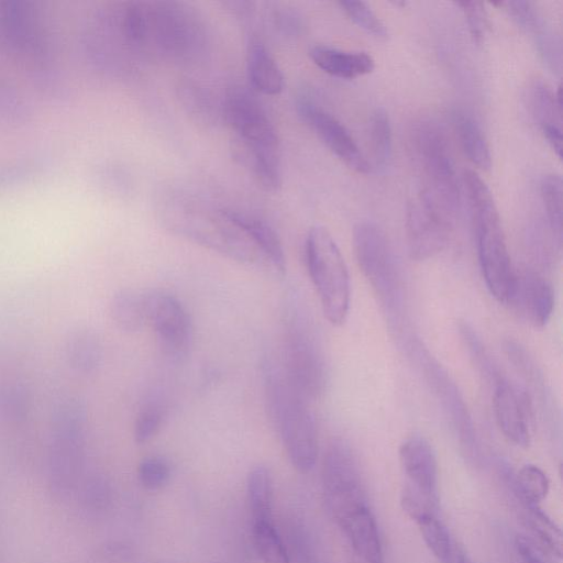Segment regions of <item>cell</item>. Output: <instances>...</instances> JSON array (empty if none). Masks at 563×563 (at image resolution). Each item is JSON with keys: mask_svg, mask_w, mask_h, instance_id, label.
Returning <instances> with one entry per match:
<instances>
[{"mask_svg": "<svg viewBox=\"0 0 563 563\" xmlns=\"http://www.w3.org/2000/svg\"><path fill=\"white\" fill-rule=\"evenodd\" d=\"M157 216L169 232L222 256L250 265L265 262L225 209L185 192L172 191L158 200Z\"/></svg>", "mask_w": 563, "mask_h": 563, "instance_id": "1", "label": "cell"}, {"mask_svg": "<svg viewBox=\"0 0 563 563\" xmlns=\"http://www.w3.org/2000/svg\"><path fill=\"white\" fill-rule=\"evenodd\" d=\"M0 43L25 63L33 84L46 96H67L68 81L49 29L31 0L0 1Z\"/></svg>", "mask_w": 563, "mask_h": 563, "instance_id": "2", "label": "cell"}, {"mask_svg": "<svg viewBox=\"0 0 563 563\" xmlns=\"http://www.w3.org/2000/svg\"><path fill=\"white\" fill-rule=\"evenodd\" d=\"M266 409L279 433L291 465L309 473L318 460V429L306 399L292 385L280 361L266 357L262 364Z\"/></svg>", "mask_w": 563, "mask_h": 563, "instance_id": "3", "label": "cell"}, {"mask_svg": "<svg viewBox=\"0 0 563 563\" xmlns=\"http://www.w3.org/2000/svg\"><path fill=\"white\" fill-rule=\"evenodd\" d=\"M462 187L468 201L483 279L489 294L500 303L508 305L516 271L494 198L474 170L463 172Z\"/></svg>", "mask_w": 563, "mask_h": 563, "instance_id": "4", "label": "cell"}, {"mask_svg": "<svg viewBox=\"0 0 563 563\" xmlns=\"http://www.w3.org/2000/svg\"><path fill=\"white\" fill-rule=\"evenodd\" d=\"M280 363L295 388L309 401L320 398L328 384V367L319 335L300 296L288 290L283 303Z\"/></svg>", "mask_w": 563, "mask_h": 563, "instance_id": "5", "label": "cell"}, {"mask_svg": "<svg viewBox=\"0 0 563 563\" xmlns=\"http://www.w3.org/2000/svg\"><path fill=\"white\" fill-rule=\"evenodd\" d=\"M411 151L419 169L427 201L456 221L461 192L449 140L433 121L418 122L411 132Z\"/></svg>", "mask_w": 563, "mask_h": 563, "instance_id": "6", "label": "cell"}, {"mask_svg": "<svg viewBox=\"0 0 563 563\" xmlns=\"http://www.w3.org/2000/svg\"><path fill=\"white\" fill-rule=\"evenodd\" d=\"M305 254L325 319L335 327L343 324L351 302L350 275L338 244L324 227L309 230Z\"/></svg>", "mask_w": 563, "mask_h": 563, "instance_id": "7", "label": "cell"}, {"mask_svg": "<svg viewBox=\"0 0 563 563\" xmlns=\"http://www.w3.org/2000/svg\"><path fill=\"white\" fill-rule=\"evenodd\" d=\"M353 247L358 267L382 305L399 316L404 301L402 280L385 232L372 221L358 222L353 230Z\"/></svg>", "mask_w": 563, "mask_h": 563, "instance_id": "8", "label": "cell"}, {"mask_svg": "<svg viewBox=\"0 0 563 563\" xmlns=\"http://www.w3.org/2000/svg\"><path fill=\"white\" fill-rule=\"evenodd\" d=\"M321 482L327 509L336 523L369 507L356 457L345 441L335 439L328 445Z\"/></svg>", "mask_w": 563, "mask_h": 563, "instance_id": "9", "label": "cell"}, {"mask_svg": "<svg viewBox=\"0 0 563 563\" xmlns=\"http://www.w3.org/2000/svg\"><path fill=\"white\" fill-rule=\"evenodd\" d=\"M147 26L144 43L153 42L164 54L186 59L199 53L206 33L198 15L176 2L146 3Z\"/></svg>", "mask_w": 563, "mask_h": 563, "instance_id": "10", "label": "cell"}, {"mask_svg": "<svg viewBox=\"0 0 563 563\" xmlns=\"http://www.w3.org/2000/svg\"><path fill=\"white\" fill-rule=\"evenodd\" d=\"M399 464L405 476L400 504L409 516L437 510L438 461L430 442L420 435L407 438L399 446Z\"/></svg>", "mask_w": 563, "mask_h": 563, "instance_id": "11", "label": "cell"}, {"mask_svg": "<svg viewBox=\"0 0 563 563\" xmlns=\"http://www.w3.org/2000/svg\"><path fill=\"white\" fill-rule=\"evenodd\" d=\"M222 114L235 134L236 147L250 151L279 152L277 131L256 97L246 88L227 89Z\"/></svg>", "mask_w": 563, "mask_h": 563, "instance_id": "12", "label": "cell"}, {"mask_svg": "<svg viewBox=\"0 0 563 563\" xmlns=\"http://www.w3.org/2000/svg\"><path fill=\"white\" fill-rule=\"evenodd\" d=\"M146 324L156 334L158 344L168 357H185L192 344V323L185 306L173 295L152 290L144 294Z\"/></svg>", "mask_w": 563, "mask_h": 563, "instance_id": "13", "label": "cell"}, {"mask_svg": "<svg viewBox=\"0 0 563 563\" xmlns=\"http://www.w3.org/2000/svg\"><path fill=\"white\" fill-rule=\"evenodd\" d=\"M454 223L419 194L413 197L406 211V241L410 257L424 261L440 253L448 244Z\"/></svg>", "mask_w": 563, "mask_h": 563, "instance_id": "14", "label": "cell"}, {"mask_svg": "<svg viewBox=\"0 0 563 563\" xmlns=\"http://www.w3.org/2000/svg\"><path fill=\"white\" fill-rule=\"evenodd\" d=\"M301 119L321 142L350 169L365 174L371 165L349 130L334 115L309 99L297 102Z\"/></svg>", "mask_w": 563, "mask_h": 563, "instance_id": "15", "label": "cell"}, {"mask_svg": "<svg viewBox=\"0 0 563 563\" xmlns=\"http://www.w3.org/2000/svg\"><path fill=\"white\" fill-rule=\"evenodd\" d=\"M493 386V408L500 431L517 446L527 448L530 443L529 422L532 415L528 395L505 378Z\"/></svg>", "mask_w": 563, "mask_h": 563, "instance_id": "16", "label": "cell"}, {"mask_svg": "<svg viewBox=\"0 0 563 563\" xmlns=\"http://www.w3.org/2000/svg\"><path fill=\"white\" fill-rule=\"evenodd\" d=\"M533 327H544L554 309L552 285L533 271L516 272L512 292L508 302Z\"/></svg>", "mask_w": 563, "mask_h": 563, "instance_id": "17", "label": "cell"}, {"mask_svg": "<svg viewBox=\"0 0 563 563\" xmlns=\"http://www.w3.org/2000/svg\"><path fill=\"white\" fill-rule=\"evenodd\" d=\"M225 212L247 234L264 261L283 275L286 269L285 251L274 228L252 213L228 209Z\"/></svg>", "mask_w": 563, "mask_h": 563, "instance_id": "18", "label": "cell"}, {"mask_svg": "<svg viewBox=\"0 0 563 563\" xmlns=\"http://www.w3.org/2000/svg\"><path fill=\"white\" fill-rule=\"evenodd\" d=\"M309 56L321 70L342 79H354L367 75L375 67L373 57L361 51L316 45L311 47Z\"/></svg>", "mask_w": 563, "mask_h": 563, "instance_id": "19", "label": "cell"}, {"mask_svg": "<svg viewBox=\"0 0 563 563\" xmlns=\"http://www.w3.org/2000/svg\"><path fill=\"white\" fill-rule=\"evenodd\" d=\"M533 115L553 152L562 153V87L552 92L543 82H536L531 91Z\"/></svg>", "mask_w": 563, "mask_h": 563, "instance_id": "20", "label": "cell"}, {"mask_svg": "<svg viewBox=\"0 0 563 563\" xmlns=\"http://www.w3.org/2000/svg\"><path fill=\"white\" fill-rule=\"evenodd\" d=\"M247 77L253 89L266 96L279 95L285 86L277 62L260 41H252L246 54Z\"/></svg>", "mask_w": 563, "mask_h": 563, "instance_id": "21", "label": "cell"}, {"mask_svg": "<svg viewBox=\"0 0 563 563\" xmlns=\"http://www.w3.org/2000/svg\"><path fill=\"white\" fill-rule=\"evenodd\" d=\"M427 362L429 363L426 371L427 375L433 382L432 384L435 387L437 394L443 402L446 412L450 415L454 428L460 434L461 441L465 443V446H472L474 443L472 421L455 385L438 364H434L430 360H427Z\"/></svg>", "mask_w": 563, "mask_h": 563, "instance_id": "22", "label": "cell"}, {"mask_svg": "<svg viewBox=\"0 0 563 563\" xmlns=\"http://www.w3.org/2000/svg\"><path fill=\"white\" fill-rule=\"evenodd\" d=\"M452 124L467 158L478 168L488 170L492 165L489 145L477 121L464 111L454 110Z\"/></svg>", "mask_w": 563, "mask_h": 563, "instance_id": "23", "label": "cell"}, {"mask_svg": "<svg viewBox=\"0 0 563 563\" xmlns=\"http://www.w3.org/2000/svg\"><path fill=\"white\" fill-rule=\"evenodd\" d=\"M246 499L252 522L273 520V479L267 467H253L246 478Z\"/></svg>", "mask_w": 563, "mask_h": 563, "instance_id": "24", "label": "cell"}, {"mask_svg": "<svg viewBox=\"0 0 563 563\" xmlns=\"http://www.w3.org/2000/svg\"><path fill=\"white\" fill-rule=\"evenodd\" d=\"M112 320L126 333H135L146 324L144 294L132 289L118 291L110 303Z\"/></svg>", "mask_w": 563, "mask_h": 563, "instance_id": "25", "label": "cell"}, {"mask_svg": "<svg viewBox=\"0 0 563 563\" xmlns=\"http://www.w3.org/2000/svg\"><path fill=\"white\" fill-rule=\"evenodd\" d=\"M427 547L442 563H454L459 547L452 540L449 530L438 518L430 514L416 520Z\"/></svg>", "mask_w": 563, "mask_h": 563, "instance_id": "26", "label": "cell"}, {"mask_svg": "<svg viewBox=\"0 0 563 563\" xmlns=\"http://www.w3.org/2000/svg\"><path fill=\"white\" fill-rule=\"evenodd\" d=\"M67 357L73 367L82 373L95 371L102 357L99 338L90 330L75 332L67 343Z\"/></svg>", "mask_w": 563, "mask_h": 563, "instance_id": "27", "label": "cell"}, {"mask_svg": "<svg viewBox=\"0 0 563 563\" xmlns=\"http://www.w3.org/2000/svg\"><path fill=\"white\" fill-rule=\"evenodd\" d=\"M255 550L264 563H291L288 548L273 520L252 522Z\"/></svg>", "mask_w": 563, "mask_h": 563, "instance_id": "28", "label": "cell"}, {"mask_svg": "<svg viewBox=\"0 0 563 563\" xmlns=\"http://www.w3.org/2000/svg\"><path fill=\"white\" fill-rule=\"evenodd\" d=\"M46 153H29L0 161V188L20 184L43 172L49 165Z\"/></svg>", "mask_w": 563, "mask_h": 563, "instance_id": "29", "label": "cell"}, {"mask_svg": "<svg viewBox=\"0 0 563 563\" xmlns=\"http://www.w3.org/2000/svg\"><path fill=\"white\" fill-rule=\"evenodd\" d=\"M287 534L291 563H322L314 534L305 521L292 519Z\"/></svg>", "mask_w": 563, "mask_h": 563, "instance_id": "30", "label": "cell"}, {"mask_svg": "<svg viewBox=\"0 0 563 563\" xmlns=\"http://www.w3.org/2000/svg\"><path fill=\"white\" fill-rule=\"evenodd\" d=\"M525 505V520L543 548L555 558L562 555V534L555 522L538 505Z\"/></svg>", "mask_w": 563, "mask_h": 563, "instance_id": "31", "label": "cell"}, {"mask_svg": "<svg viewBox=\"0 0 563 563\" xmlns=\"http://www.w3.org/2000/svg\"><path fill=\"white\" fill-rule=\"evenodd\" d=\"M32 108L13 81L0 73V121L4 123H24L30 120Z\"/></svg>", "mask_w": 563, "mask_h": 563, "instance_id": "32", "label": "cell"}, {"mask_svg": "<svg viewBox=\"0 0 563 563\" xmlns=\"http://www.w3.org/2000/svg\"><path fill=\"white\" fill-rule=\"evenodd\" d=\"M514 485L519 499L528 505H539L550 489L548 475L533 464H526L517 472Z\"/></svg>", "mask_w": 563, "mask_h": 563, "instance_id": "33", "label": "cell"}, {"mask_svg": "<svg viewBox=\"0 0 563 563\" xmlns=\"http://www.w3.org/2000/svg\"><path fill=\"white\" fill-rule=\"evenodd\" d=\"M371 148L376 167L385 168L393 154V133L388 113L377 108L372 114Z\"/></svg>", "mask_w": 563, "mask_h": 563, "instance_id": "34", "label": "cell"}, {"mask_svg": "<svg viewBox=\"0 0 563 563\" xmlns=\"http://www.w3.org/2000/svg\"><path fill=\"white\" fill-rule=\"evenodd\" d=\"M548 227L555 240L562 242V179L556 174L545 175L540 184Z\"/></svg>", "mask_w": 563, "mask_h": 563, "instance_id": "35", "label": "cell"}, {"mask_svg": "<svg viewBox=\"0 0 563 563\" xmlns=\"http://www.w3.org/2000/svg\"><path fill=\"white\" fill-rule=\"evenodd\" d=\"M460 332L476 367L485 379L494 385L504 378L476 332L466 323L460 325Z\"/></svg>", "mask_w": 563, "mask_h": 563, "instance_id": "36", "label": "cell"}, {"mask_svg": "<svg viewBox=\"0 0 563 563\" xmlns=\"http://www.w3.org/2000/svg\"><path fill=\"white\" fill-rule=\"evenodd\" d=\"M344 14L360 29L377 38L384 40L388 32L386 25L364 1H340Z\"/></svg>", "mask_w": 563, "mask_h": 563, "instance_id": "37", "label": "cell"}, {"mask_svg": "<svg viewBox=\"0 0 563 563\" xmlns=\"http://www.w3.org/2000/svg\"><path fill=\"white\" fill-rule=\"evenodd\" d=\"M165 419V409L157 400L148 401L141 408L134 422L135 442L151 441L161 430Z\"/></svg>", "mask_w": 563, "mask_h": 563, "instance_id": "38", "label": "cell"}, {"mask_svg": "<svg viewBox=\"0 0 563 563\" xmlns=\"http://www.w3.org/2000/svg\"><path fill=\"white\" fill-rule=\"evenodd\" d=\"M170 475V465L163 456L153 455L144 457L137 467L139 481L147 490L163 488L169 482Z\"/></svg>", "mask_w": 563, "mask_h": 563, "instance_id": "39", "label": "cell"}, {"mask_svg": "<svg viewBox=\"0 0 563 563\" xmlns=\"http://www.w3.org/2000/svg\"><path fill=\"white\" fill-rule=\"evenodd\" d=\"M455 4L463 12L473 41L481 45L485 42L488 33V15L483 2L457 1Z\"/></svg>", "mask_w": 563, "mask_h": 563, "instance_id": "40", "label": "cell"}, {"mask_svg": "<svg viewBox=\"0 0 563 563\" xmlns=\"http://www.w3.org/2000/svg\"><path fill=\"white\" fill-rule=\"evenodd\" d=\"M511 16V19L522 29L533 32L540 24V18L536 7L529 1H499L494 2Z\"/></svg>", "mask_w": 563, "mask_h": 563, "instance_id": "41", "label": "cell"}, {"mask_svg": "<svg viewBox=\"0 0 563 563\" xmlns=\"http://www.w3.org/2000/svg\"><path fill=\"white\" fill-rule=\"evenodd\" d=\"M515 549L521 563H554L555 556L527 536L516 537Z\"/></svg>", "mask_w": 563, "mask_h": 563, "instance_id": "42", "label": "cell"}, {"mask_svg": "<svg viewBox=\"0 0 563 563\" xmlns=\"http://www.w3.org/2000/svg\"><path fill=\"white\" fill-rule=\"evenodd\" d=\"M274 20L275 24L285 33L296 34L301 26L299 16L292 11H276Z\"/></svg>", "mask_w": 563, "mask_h": 563, "instance_id": "43", "label": "cell"}]
</instances>
